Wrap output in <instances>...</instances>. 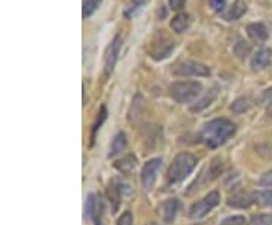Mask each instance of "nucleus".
Wrapping results in <instances>:
<instances>
[{
    "label": "nucleus",
    "instance_id": "nucleus-1",
    "mask_svg": "<svg viewBox=\"0 0 272 225\" xmlns=\"http://www.w3.org/2000/svg\"><path fill=\"white\" fill-rule=\"evenodd\" d=\"M236 133V126L227 118H216L204 124L201 130V141L209 148H216L230 139Z\"/></svg>",
    "mask_w": 272,
    "mask_h": 225
},
{
    "label": "nucleus",
    "instance_id": "nucleus-2",
    "mask_svg": "<svg viewBox=\"0 0 272 225\" xmlns=\"http://www.w3.org/2000/svg\"><path fill=\"white\" fill-rule=\"evenodd\" d=\"M197 166V157L192 156L191 153H180L175 156V159L172 161L170 169H168V185L175 186L192 174V171Z\"/></svg>",
    "mask_w": 272,
    "mask_h": 225
},
{
    "label": "nucleus",
    "instance_id": "nucleus-3",
    "mask_svg": "<svg viewBox=\"0 0 272 225\" xmlns=\"http://www.w3.org/2000/svg\"><path fill=\"white\" fill-rule=\"evenodd\" d=\"M203 93V85L200 82L186 80V82H174L170 86V96L181 104L194 101Z\"/></svg>",
    "mask_w": 272,
    "mask_h": 225
},
{
    "label": "nucleus",
    "instance_id": "nucleus-4",
    "mask_svg": "<svg viewBox=\"0 0 272 225\" xmlns=\"http://www.w3.org/2000/svg\"><path fill=\"white\" fill-rule=\"evenodd\" d=\"M174 74L181 76V77H207V76H210V68L201 62L183 61V62L175 65Z\"/></svg>",
    "mask_w": 272,
    "mask_h": 225
},
{
    "label": "nucleus",
    "instance_id": "nucleus-5",
    "mask_svg": "<svg viewBox=\"0 0 272 225\" xmlns=\"http://www.w3.org/2000/svg\"><path fill=\"white\" fill-rule=\"evenodd\" d=\"M219 204V193L216 191L213 192H209L206 196H204L203 199L197 201L195 204L191 207L189 210V216L192 219H198V218H203L206 216L209 212H212L216 206Z\"/></svg>",
    "mask_w": 272,
    "mask_h": 225
},
{
    "label": "nucleus",
    "instance_id": "nucleus-6",
    "mask_svg": "<svg viewBox=\"0 0 272 225\" xmlns=\"http://www.w3.org/2000/svg\"><path fill=\"white\" fill-rule=\"evenodd\" d=\"M121 47H123V38L120 35H115L109 46L104 52V65H103V71L106 76H110L113 68H115V64L118 61V55L121 52Z\"/></svg>",
    "mask_w": 272,
    "mask_h": 225
},
{
    "label": "nucleus",
    "instance_id": "nucleus-7",
    "mask_svg": "<svg viewBox=\"0 0 272 225\" xmlns=\"http://www.w3.org/2000/svg\"><path fill=\"white\" fill-rule=\"evenodd\" d=\"M162 166V159H151L148 161L144 166H142V171H141V183H142V188L144 191L150 192L154 185H156V180H157V174H159V169Z\"/></svg>",
    "mask_w": 272,
    "mask_h": 225
},
{
    "label": "nucleus",
    "instance_id": "nucleus-8",
    "mask_svg": "<svg viewBox=\"0 0 272 225\" xmlns=\"http://www.w3.org/2000/svg\"><path fill=\"white\" fill-rule=\"evenodd\" d=\"M86 213L89 215L91 221L94 222V225H103V212L104 206L103 201L96 195V193H89L86 196Z\"/></svg>",
    "mask_w": 272,
    "mask_h": 225
},
{
    "label": "nucleus",
    "instance_id": "nucleus-9",
    "mask_svg": "<svg viewBox=\"0 0 272 225\" xmlns=\"http://www.w3.org/2000/svg\"><path fill=\"white\" fill-rule=\"evenodd\" d=\"M256 202V193H248V192H238L229 198V204L233 209H246Z\"/></svg>",
    "mask_w": 272,
    "mask_h": 225
},
{
    "label": "nucleus",
    "instance_id": "nucleus-10",
    "mask_svg": "<svg viewBox=\"0 0 272 225\" xmlns=\"http://www.w3.org/2000/svg\"><path fill=\"white\" fill-rule=\"evenodd\" d=\"M246 33L256 44H265L269 38V32L263 23H249L246 26Z\"/></svg>",
    "mask_w": 272,
    "mask_h": 225
},
{
    "label": "nucleus",
    "instance_id": "nucleus-11",
    "mask_svg": "<svg viewBox=\"0 0 272 225\" xmlns=\"http://www.w3.org/2000/svg\"><path fill=\"white\" fill-rule=\"evenodd\" d=\"M178 207H180V202H178L177 198H170V199L164 201L162 206H161V216H162L164 222L171 224L175 219Z\"/></svg>",
    "mask_w": 272,
    "mask_h": 225
},
{
    "label": "nucleus",
    "instance_id": "nucleus-12",
    "mask_svg": "<svg viewBox=\"0 0 272 225\" xmlns=\"http://www.w3.org/2000/svg\"><path fill=\"white\" fill-rule=\"evenodd\" d=\"M272 62V50L271 49H262L251 58V68L256 71L265 70Z\"/></svg>",
    "mask_w": 272,
    "mask_h": 225
},
{
    "label": "nucleus",
    "instance_id": "nucleus-13",
    "mask_svg": "<svg viewBox=\"0 0 272 225\" xmlns=\"http://www.w3.org/2000/svg\"><path fill=\"white\" fill-rule=\"evenodd\" d=\"M246 11H248V6L243 0H236V2L222 14V17L225 21H238L246 14Z\"/></svg>",
    "mask_w": 272,
    "mask_h": 225
},
{
    "label": "nucleus",
    "instance_id": "nucleus-14",
    "mask_svg": "<svg viewBox=\"0 0 272 225\" xmlns=\"http://www.w3.org/2000/svg\"><path fill=\"white\" fill-rule=\"evenodd\" d=\"M191 23H192V18L188 12H178L172 20H171V29L175 32V33H183L186 32L189 28H191Z\"/></svg>",
    "mask_w": 272,
    "mask_h": 225
},
{
    "label": "nucleus",
    "instance_id": "nucleus-15",
    "mask_svg": "<svg viewBox=\"0 0 272 225\" xmlns=\"http://www.w3.org/2000/svg\"><path fill=\"white\" fill-rule=\"evenodd\" d=\"M218 93H219V88L218 86H213L212 89H209V91L206 93V96H204L201 100H198L194 106H191V110L192 112H201V110H204L206 107H209L216 100Z\"/></svg>",
    "mask_w": 272,
    "mask_h": 225
},
{
    "label": "nucleus",
    "instance_id": "nucleus-16",
    "mask_svg": "<svg viewBox=\"0 0 272 225\" xmlns=\"http://www.w3.org/2000/svg\"><path fill=\"white\" fill-rule=\"evenodd\" d=\"M174 47H175V46H174V42L167 39L164 46L153 49V50L150 52V55H151V58H153L154 61H164V59H167V58L172 53Z\"/></svg>",
    "mask_w": 272,
    "mask_h": 225
},
{
    "label": "nucleus",
    "instance_id": "nucleus-17",
    "mask_svg": "<svg viewBox=\"0 0 272 225\" xmlns=\"http://www.w3.org/2000/svg\"><path fill=\"white\" fill-rule=\"evenodd\" d=\"M121 193H123L121 185H110L107 188V198H109V202L112 206V212L118 210L120 202H121Z\"/></svg>",
    "mask_w": 272,
    "mask_h": 225
},
{
    "label": "nucleus",
    "instance_id": "nucleus-18",
    "mask_svg": "<svg viewBox=\"0 0 272 225\" xmlns=\"http://www.w3.org/2000/svg\"><path fill=\"white\" fill-rule=\"evenodd\" d=\"M136 157L135 156H127V157H124V159H121V161H117L115 162V166L120 172H123V174H130L133 169H135V166H136Z\"/></svg>",
    "mask_w": 272,
    "mask_h": 225
},
{
    "label": "nucleus",
    "instance_id": "nucleus-19",
    "mask_svg": "<svg viewBox=\"0 0 272 225\" xmlns=\"http://www.w3.org/2000/svg\"><path fill=\"white\" fill-rule=\"evenodd\" d=\"M127 145V139H126V134L124 133H118L115 138L112 141V145H110V150H109V157H113L120 154Z\"/></svg>",
    "mask_w": 272,
    "mask_h": 225
},
{
    "label": "nucleus",
    "instance_id": "nucleus-20",
    "mask_svg": "<svg viewBox=\"0 0 272 225\" xmlns=\"http://www.w3.org/2000/svg\"><path fill=\"white\" fill-rule=\"evenodd\" d=\"M102 5V0H85L83 2V9H82V17L88 18L93 15Z\"/></svg>",
    "mask_w": 272,
    "mask_h": 225
},
{
    "label": "nucleus",
    "instance_id": "nucleus-21",
    "mask_svg": "<svg viewBox=\"0 0 272 225\" xmlns=\"http://www.w3.org/2000/svg\"><path fill=\"white\" fill-rule=\"evenodd\" d=\"M106 117H107L106 106H102V107H100V110H99L97 120H96V123H94V126H93V134H91V144L94 142V139H96V133L99 131V129H100V127H102V124L104 123Z\"/></svg>",
    "mask_w": 272,
    "mask_h": 225
},
{
    "label": "nucleus",
    "instance_id": "nucleus-22",
    "mask_svg": "<svg viewBox=\"0 0 272 225\" xmlns=\"http://www.w3.org/2000/svg\"><path fill=\"white\" fill-rule=\"evenodd\" d=\"M256 202L259 206L272 207V191H262L256 193Z\"/></svg>",
    "mask_w": 272,
    "mask_h": 225
},
{
    "label": "nucleus",
    "instance_id": "nucleus-23",
    "mask_svg": "<svg viewBox=\"0 0 272 225\" xmlns=\"http://www.w3.org/2000/svg\"><path fill=\"white\" fill-rule=\"evenodd\" d=\"M230 109L235 112V114H243V112H246L249 109V100L245 98V97H240V98H238L232 103Z\"/></svg>",
    "mask_w": 272,
    "mask_h": 225
},
{
    "label": "nucleus",
    "instance_id": "nucleus-24",
    "mask_svg": "<svg viewBox=\"0 0 272 225\" xmlns=\"http://www.w3.org/2000/svg\"><path fill=\"white\" fill-rule=\"evenodd\" d=\"M248 225H272V213H263L254 216Z\"/></svg>",
    "mask_w": 272,
    "mask_h": 225
},
{
    "label": "nucleus",
    "instance_id": "nucleus-25",
    "mask_svg": "<svg viewBox=\"0 0 272 225\" xmlns=\"http://www.w3.org/2000/svg\"><path fill=\"white\" fill-rule=\"evenodd\" d=\"M144 3H145V0H135V3H133L130 8H127V9H126L124 15H126L127 18H132V17L135 15V12H138Z\"/></svg>",
    "mask_w": 272,
    "mask_h": 225
},
{
    "label": "nucleus",
    "instance_id": "nucleus-26",
    "mask_svg": "<svg viewBox=\"0 0 272 225\" xmlns=\"http://www.w3.org/2000/svg\"><path fill=\"white\" fill-rule=\"evenodd\" d=\"M219 225H246V221L243 216H230L224 219Z\"/></svg>",
    "mask_w": 272,
    "mask_h": 225
},
{
    "label": "nucleus",
    "instance_id": "nucleus-27",
    "mask_svg": "<svg viewBox=\"0 0 272 225\" xmlns=\"http://www.w3.org/2000/svg\"><path fill=\"white\" fill-rule=\"evenodd\" d=\"M259 185L260 186H266V188L272 186V169H269L265 174H262V177L259 178Z\"/></svg>",
    "mask_w": 272,
    "mask_h": 225
},
{
    "label": "nucleus",
    "instance_id": "nucleus-28",
    "mask_svg": "<svg viewBox=\"0 0 272 225\" xmlns=\"http://www.w3.org/2000/svg\"><path fill=\"white\" fill-rule=\"evenodd\" d=\"M117 225H133V218H132V213L130 212H124L118 221H117Z\"/></svg>",
    "mask_w": 272,
    "mask_h": 225
},
{
    "label": "nucleus",
    "instance_id": "nucleus-29",
    "mask_svg": "<svg viewBox=\"0 0 272 225\" xmlns=\"http://www.w3.org/2000/svg\"><path fill=\"white\" fill-rule=\"evenodd\" d=\"M227 5V0H210V8L216 12H221Z\"/></svg>",
    "mask_w": 272,
    "mask_h": 225
},
{
    "label": "nucleus",
    "instance_id": "nucleus-30",
    "mask_svg": "<svg viewBox=\"0 0 272 225\" xmlns=\"http://www.w3.org/2000/svg\"><path fill=\"white\" fill-rule=\"evenodd\" d=\"M168 3H170V8L172 11H178V9H181L185 6L186 0H168Z\"/></svg>",
    "mask_w": 272,
    "mask_h": 225
},
{
    "label": "nucleus",
    "instance_id": "nucleus-31",
    "mask_svg": "<svg viewBox=\"0 0 272 225\" xmlns=\"http://www.w3.org/2000/svg\"><path fill=\"white\" fill-rule=\"evenodd\" d=\"M268 115H269V117H272V104H271V106H269V109H268Z\"/></svg>",
    "mask_w": 272,
    "mask_h": 225
},
{
    "label": "nucleus",
    "instance_id": "nucleus-32",
    "mask_svg": "<svg viewBox=\"0 0 272 225\" xmlns=\"http://www.w3.org/2000/svg\"><path fill=\"white\" fill-rule=\"evenodd\" d=\"M147 225H157V224H154V222H151V224H147Z\"/></svg>",
    "mask_w": 272,
    "mask_h": 225
}]
</instances>
